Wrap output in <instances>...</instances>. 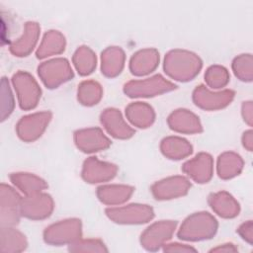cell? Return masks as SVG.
I'll list each match as a JSON object with an SVG mask.
<instances>
[{
    "label": "cell",
    "instance_id": "obj_1",
    "mask_svg": "<svg viewBox=\"0 0 253 253\" xmlns=\"http://www.w3.org/2000/svg\"><path fill=\"white\" fill-rule=\"evenodd\" d=\"M203 62L194 52L184 49H173L164 58L165 73L176 81H190L202 69Z\"/></svg>",
    "mask_w": 253,
    "mask_h": 253
},
{
    "label": "cell",
    "instance_id": "obj_2",
    "mask_svg": "<svg viewBox=\"0 0 253 253\" xmlns=\"http://www.w3.org/2000/svg\"><path fill=\"white\" fill-rule=\"evenodd\" d=\"M218 228L217 220L207 211L195 212L189 215L178 230V237L186 241H201L211 239Z\"/></svg>",
    "mask_w": 253,
    "mask_h": 253
},
{
    "label": "cell",
    "instance_id": "obj_3",
    "mask_svg": "<svg viewBox=\"0 0 253 253\" xmlns=\"http://www.w3.org/2000/svg\"><path fill=\"white\" fill-rule=\"evenodd\" d=\"M82 237V223L78 218H68L47 226L43 231L45 243L60 246L70 245Z\"/></svg>",
    "mask_w": 253,
    "mask_h": 253
},
{
    "label": "cell",
    "instance_id": "obj_4",
    "mask_svg": "<svg viewBox=\"0 0 253 253\" xmlns=\"http://www.w3.org/2000/svg\"><path fill=\"white\" fill-rule=\"evenodd\" d=\"M176 85L157 74L142 80H131L125 84L124 92L129 98H148L176 89Z\"/></svg>",
    "mask_w": 253,
    "mask_h": 253
},
{
    "label": "cell",
    "instance_id": "obj_5",
    "mask_svg": "<svg viewBox=\"0 0 253 253\" xmlns=\"http://www.w3.org/2000/svg\"><path fill=\"white\" fill-rule=\"evenodd\" d=\"M106 215L119 224H142L154 217V211L148 205L130 204L123 207L108 208Z\"/></svg>",
    "mask_w": 253,
    "mask_h": 253
},
{
    "label": "cell",
    "instance_id": "obj_6",
    "mask_svg": "<svg viewBox=\"0 0 253 253\" xmlns=\"http://www.w3.org/2000/svg\"><path fill=\"white\" fill-rule=\"evenodd\" d=\"M38 73L47 88H56L73 78V70L65 58H54L42 62L38 67Z\"/></svg>",
    "mask_w": 253,
    "mask_h": 253
},
{
    "label": "cell",
    "instance_id": "obj_7",
    "mask_svg": "<svg viewBox=\"0 0 253 253\" xmlns=\"http://www.w3.org/2000/svg\"><path fill=\"white\" fill-rule=\"evenodd\" d=\"M13 84L18 95L20 107L23 110L34 109L41 99V88L34 77L25 71H19L13 76Z\"/></svg>",
    "mask_w": 253,
    "mask_h": 253
},
{
    "label": "cell",
    "instance_id": "obj_8",
    "mask_svg": "<svg viewBox=\"0 0 253 253\" xmlns=\"http://www.w3.org/2000/svg\"><path fill=\"white\" fill-rule=\"evenodd\" d=\"M177 222L160 220L150 224L140 235V244L147 251H156L170 240L175 232Z\"/></svg>",
    "mask_w": 253,
    "mask_h": 253
},
{
    "label": "cell",
    "instance_id": "obj_9",
    "mask_svg": "<svg viewBox=\"0 0 253 253\" xmlns=\"http://www.w3.org/2000/svg\"><path fill=\"white\" fill-rule=\"evenodd\" d=\"M234 91L230 89L213 92L206 86L200 85L194 90L192 98L197 107L208 111H215L228 106L234 99Z\"/></svg>",
    "mask_w": 253,
    "mask_h": 253
},
{
    "label": "cell",
    "instance_id": "obj_10",
    "mask_svg": "<svg viewBox=\"0 0 253 253\" xmlns=\"http://www.w3.org/2000/svg\"><path fill=\"white\" fill-rule=\"evenodd\" d=\"M53 211V201L45 193H37L22 198L20 204L21 215L30 219H43Z\"/></svg>",
    "mask_w": 253,
    "mask_h": 253
},
{
    "label": "cell",
    "instance_id": "obj_11",
    "mask_svg": "<svg viewBox=\"0 0 253 253\" xmlns=\"http://www.w3.org/2000/svg\"><path fill=\"white\" fill-rule=\"evenodd\" d=\"M50 120V112H40L23 117L17 124L18 136L28 142L38 139L47 127Z\"/></svg>",
    "mask_w": 253,
    "mask_h": 253
},
{
    "label": "cell",
    "instance_id": "obj_12",
    "mask_svg": "<svg viewBox=\"0 0 253 253\" xmlns=\"http://www.w3.org/2000/svg\"><path fill=\"white\" fill-rule=\"evenodd\" d=\"M191 188L190 181L184 176H172L154 183L151 193L156 200H172L185 196Z\"/></svg>",
    "mask_w": 253,
    "mask_h": 253
},
{
    "label": "cell",
    "instance_id": "obj_13",
    "mask_svg": "<svg viewBox=\"0 0 253 253\" xmlns=\"http://www.w3.org/2000/svg\"><path fill=\"white\" fill-rule=\"evenodd\" d=\"M20 195L5 184L1 185V227H13L20 219Z\"/></svg>",
    "mask_w": 253,
    "mask_h": 253
},
{
    "label": "cell",
    "instance_id": "obj_14",
    "mask_svg": "<svg viewBox=\"0 0 253 253\" xmlns=\"http://www.w3.org/2000/svg\"><path fill=\"white\" fill-rule=\"evenodd\" d=\"M74 142L77 148L85 153L105 150L111 145L110 139L99 127H89L75 131Z\"/></svg>",
    "mask_w": 253,
    "mask_h": 253
},
{
    "label": "cell",
    "instance_id": "obj_15",
    "mask_svg": "<svg viewBox=\"0 0 253 253\" xmlns=\"http://www.w3.org/2000/svg\"><path fill=\"white\" fill-rule=\"evenodd\" d=\"M118 172L115 164L100 161L96 157L87 158L82 167L81 176L87 183H103L112 180Z\"/></svg>",
    "mask_w": 253,
    "mask_h": 253
},
{
    "label": "cell",
    "instance_id": "obj_16",
    "mask_svg": "<svg viewBox=\"0 0 253 253\" xmlns=\"http://www.w3.org/2000/svg\"><path fill=\"white\" fill-rule=\"evenodd\" d=\"M182 171L197 183H208L213 173L212 157L208 153L201 152L193 159L188 160L182 166Z\"/></svg>",
    "mask_w": 253,
    "mask_h": 253
},
{
    "label": "cell",
    "instance_id": "obj_17",
    "mask_svg": "<svg viewBox=\"0 0 253 253\" xmlns=\"http://www.w3.org/2000/svg\"><path fill=\"white\" fill-rule=\"evenodd\" d=\"M101 123L115 138L127 139L134 134V129L124 120L121 112L114 108L106 109L101 114Z\"/></svg>",
    "mask_w": 253,
    "mask_h": 253
},
{
    "label": "cell",
    "instance_id": "obj_18",
    "mask_svg": "<svg viewBox=\"0 0 253 253\" xmlns=\"http://www.w3.org/2000/svg\"><path fill=\"white\" fill-rule=\"evenodd\" d=\"M168 126L171 129L181 133H200L203 131L202 124L194 113L179 109L174 111L167 119Z\"/></svg>",
    "mask_w": 253,
    "mask_h": 253
},
{
    "label": "cell",
    "instance_id": "obj_19",
    "mask_svg": "<svg viewBox=\"0 0 253 253\" xmlns=\"http://www.w3.org/2000/svg\"><path fill=\"white\" fill-rule=\"evenodd\" d=\"M158 64L159 52L154 48H144L131 56L129 70L133 75L143 76L154 71Z\"/></svg>",
    "mask_w": 253,
    "mask_h": 253
},
{
    "label": "cell",
    "instance_id": "obj_20",
    "mask_svg": "<svg viewBox=\"0 0 253 253\" xmlns=\"http://www.w3.org/2000/svg\"><path fill=\"white\" fill-rule=\"evenodd\" d=\"M212 211L223 218H233L240 212L239 203L225 191L211 194L208 199Z\"/></svg>",
    "mask_w": 253,
    "mask_h": 253
},
{
    "label": "cell",
    "instance_id": "obj_21",
    "mask_svg": "<svg viewBox=\"0 0 253 253\" xmlns=\"http://www.w3.org/2000/svg\"><path fill=\"white\" fill-rule=\"evenodd\" d=\"M40 26L38 23L28 22L25 26L24 34L10 45V50L16 56H27L32 52L38 42L40 36Z\"/></svg>",
    "mask_w": 253,
    "mask_h": 253
},
{
    "label": "cell",
    "instance_id": "obj_22",
    "mask_svg": "<svg viewBox=\"0 0 253 253\" xmlns=\"http://www.w3.org/2000/svg\"><path fill=\"white\" fill-rule=\"evenodd\" d=\"M134 189L126 185H106L97 189L96 195L101 203L109 206H119L126 202Z\"/></svg>",
    "mask_w": 253,
    "mask_h": 253
},
{
    "label": "cell",
    "instance_id": "obj_23",
    "mask_svg": "<svg viewBox=\"0 0 253 253\" xmlns=\"http://www.w3.org/2000/svg\"><path fill=\"white\" fill-rule=\"evenodd\" d=\"M125 52L118 46H110L106 48L101 55V70L107 77L118 76L125 65Z\"/></svg>",
    "mask_w": 253,
    "mask_h": 253
},
{
    "label": "cell",
    "instance_id": "obj_24",
    "mask_svg": "<svg viewBox=\"0 0 253 253\" xmlns=\"http://www.w3.org/2000/svg\"><path fill=\"white\" fill-rule=\"evenodd\" d=\"M127 120L136 127L146 128L150 126L155 120V113L152 107L143 102L129 104L126 108Z\"/></svg>",
    "mask_w": 253,
    "mask_h": 253
},
{
    "label": "cell",
    "instance_id": "obj_25",
    "mask_svg": "<svg viewBox=\"0 0 253 253\" xmlns=\"http://www.w3.org/2000/svg\"><path fill=\"white\" fill-rule=\"evenodd\" d=\"M244 166V161L241 156L232 151L223 152L217 159V174L223 180L232 179L238 176Z\"/></svg>",
    "mask_w": 253,
    "mask_h": 253
},
{
    "label": "cell",
    "instance_id": "obj_26",
    "mask_svg": "<svg viewBox=\"0 0 253 253\" xmlns=\"http://www.w3.org/2000/svg\"><path fill=\"white\" fill-rule=\"evenodd\" d=\"M160 150L167 158L180 160L192 153L193 146L188 140L182 137L168 136L161 141Z\"/></svg>",
    "mask_w": 253,
    "mask_h": 253
},
{
    "label": "cell",
    "instance_id": "obj_27",
    "mask_svg": "<svg viewBox=\"0 0 253 253\" xmlns=\"http://www.w3.org/2000/svg\"><path fill=\"white\" fill-rule=\"evenodd\" d=\"M65 38L58 31H48L37 49V57L44 58L47 56L59 54L65 49Z\"/></svg>",
    "mask_w": 253,
    "mask_h": 253
},
{
    "label": "cell",
    "instance_id": "obj_28",
    "mask_svg": "<svg viewBox=\"0 0 253 253\" xmlns=\"http://www.w3.org/2000/svg\"><path fill=\"white\" fill-rule=\"evenodd\" d=\"M10 180L26 196L40 193L47 188L43 179L31 173H13L10 175Z\"/></svg>",
    "mask_w": 253,
    "mask_h": 253
},
{
    "label": "cell",
    "instance_id": "obj_29",
    "mask_svg": "<svg viewBox=\"0 0 253 253\" xmlns=\"http://www.w3.org/2000/svg\"><path fill=\"white\" fill-rule=\"evenodd\" d=\"M28 247L26 236L13 227H1L2 252H22Z\"/></svg>",
    "mask_w": 253,
    "mask_h": 253
},
{
    "label": "cell",
    "instance_id": "obj_30",
    "mask_svg": "<svg viewBox=\"0 0 253 253\" xmlns=\"http://www.w3.org/2000/svg\"><path fill=\"white\" fill-rule=\"evenodd\" d=\"M73 64L82 76L91 74L96 68V54L88 46H80L76 49L72 57Z\"/></svg>",
    "mask_w": 253,
    "mask_h": 253
},
{
    "label": "cell",
    "instance_id": "obj_31",
    "mask_svg": "<svg viewBox=\"0 0 253 253\" xmlns=\"http://www.w3.org/2000/svg\"><path fill=\"white\" fill-rule=\"evenodd\" d=\"M103 96L102 86L93 80H86L80 83L77 90V98L84 106H94L99 103Z\"/></svg>",
    "mask_w": 253,
    "mask_h": 253
},
{
    "label": "cell",
    "instance_id": "obj_32",
    "mask_svg": "<svg viewBox=\"0 0 253 253\" xmlns=\"http://www.w3.org/2000/svg\"><path fill=\"white\" fill-rule=\"evenodd\" d=\"M232 70L235 76L243 82H251L253 79V57L251 53L237 55L232 61Z\"/></svg>",
    "mask_w": 253,
    "mask_h": 253
},
{
    "label": "cell",
    "instance_id": "obj_33",
    "mask_svg": "<svg viewBox=\"0 0 253 253\" xmlns=\"http://www.w3.org/2000/svg\"><path fill=\"white\" fill-rule=\"evenodd\" d=\"M229 79L228 70L221 65H211L205 73V81L211 89H220L226 86Z\"/></svg>",
    "mask_w": 253,
    "mask_h": 253
},
{
    "label": "cell",
    "instance_id": "obj_34",
    "mask_svg": "<svg viewBox=\"0 0 253 253\" xmlns=\"http://www.w3.org/2000/svg\"><path fill=\"white\" fill-rule=\"evenodd\" d=\"M71 252H107L106 245L99 239H79L68 245Z\"/></svg>",
    "mask_w": 253,
    "mask_h": 253
},
{
    "label": "cell",
    "instance_id": "obj_35",
    "mask_svg": "<svg viewBox=\"0 0 253 253\" xmlns=\"http://www.w3.org/2000/svg\"><path fill=\"white\" fill-rule=\"evenodd\" d=\"M14 108V99L9 84L5 78L2 79V121L9 116Z\"/></svg>",
    "mask_w": 253,
    "mask_h": 253
},
{
    "label": "cell",
    "instance_id": "obj_36",
    "mask_svg": "<svg viewBox=\"0 0 253 253\" xmlns=\"http://www.w3.org/2000/svg\"><path fill=\"white\" fill-rule=\"evenodd\" d=\"M237 233L239 236L248 244H253V222L252 220H247L239 225L237 228Z\"/></svg>",
    "mask_w": 253,
    "mask_h": 253
},
{
    "label": "cell",
    "instance_id": "obj_37",
    "mask_svg": "<svg viewBox=\"0 0 253 253\" xmlns=\"http://www.w3.org/2000/svg\"><path fill=\"white\" fill-rule=\"evenodd\" d=\"M162 250L164 252H179V253H188V252H197V249L194 247L188 245V244H182L178 242L174 243H165L162 246Z\"/></svg>",
    "mask_w": 253,
    "mask_h": 253
},
{
    "label": "cell",
    "instance_id": "obj_38",
    "mask_svg": "<svg viewBox=\"0 0 253 253\" xmlns=\"http://www.w3.org/2000/svg\"><path fill=\"white\" fill-rule=\"evenodd\" d=\"M241 115L244 122L249 126H252L253 123V104L252 101H245L242 103L241 106Z\"/></svg>",
    "mask_w": 253,
    "mask_h": 253
},
{
    "label": "cell",
    "instance_id": "obj_39",
    "mask_svg": "<svg viewBox=\"0 0 253 253\" xmlns=\"http://www.w3.org/2000/svg\"><path fill=\"white\" fill-rule=\"evenodd\" d=\"M242 145L244 148H246L248 151H252L253 149V131L251 129L245 130L242 134Z\"/></svg>",
    "mask_w": 253,
    "mask_h": 253
},
{
    "label": "cell",
    "instance_id": "obj_40",
    "mask_svg": "<svg viewBox=\"0 0 253 253\" xmlns=\"http://www.w3.org/2000/svg\"><path fill=\"white\" fill-rule=\"evenodd\" d=\"M238 249L237 247L234 246V244L232 243H224V244H220L212 249L210 250V252H237Z\"/></svg>",
    "mask_w": 253,
    "mask_h": 253
}]
</instances>
